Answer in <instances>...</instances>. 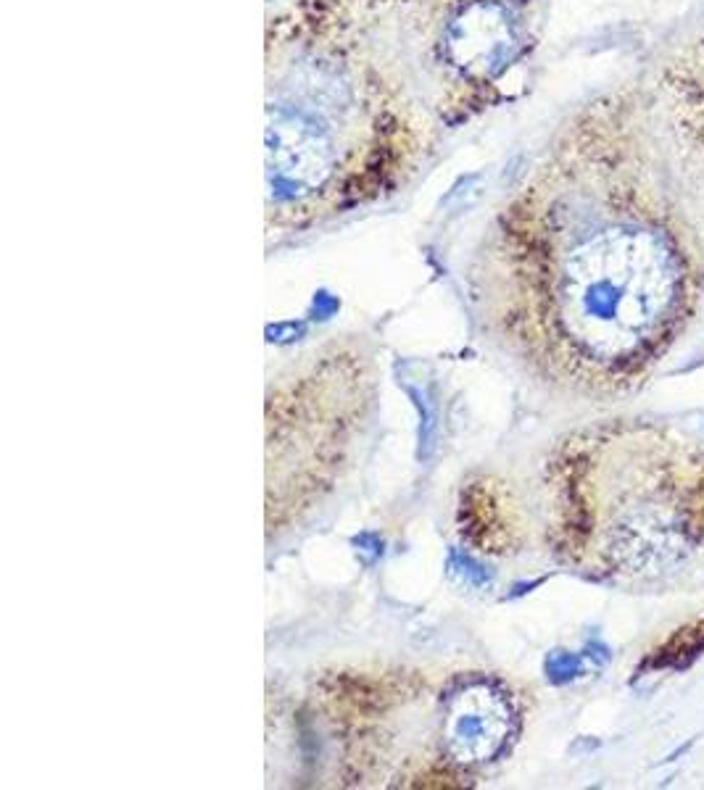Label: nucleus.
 Here are the masks:
<instances>
[{
  "label": "nucleus",
  "instance_id": "obj_1",
  "mask_svg": "<svg viewBox=\"0 0 704 790\" xmlns=\"http://www.w3.org/2000/svg\"><path fill=\"white\" fill-rule=\"evenodd\" d=\"M681 251L639 219L512 224L478 295L496 343L538 380L581 395L636 388L686 314Z\"/></svg>",
  "mask_w": 704,
  "mask_h": 790
},
{
  "label": "nucleus",
  "instance_id": "obj_2",
  "mask_svg": "<svg viewBox=\"0 0 704 790\" xmlns=\"http://www.w3.org/2000/svg\"><path fill=\"white\" fill-rule=\"evenodd\" d=\"M309 709L341 783L359 788L467 785L507 759L525 719L512 680L470 667L338 669Z\"/></svg>",
  "mask_w": 704,
  "mask_h": 790
},
{
  "label": "nucleus",
  "instance_id": "obj_3",
  "mask_svg": "<svg viewBox=\"0 0 704 790\" xmlns=\"http://www.w3.org/2000/svg\"><path fill=\"white\" fill-rule=\"evenodd\" d=\"M559 559L599 580H652L704 551V451L657 424L567 435L544 474Z\"/></svg>",
  "mask_w": 704,
  "mask_h": 790
},
{
  "label": "nucleus",
  "instance_id": "obj_4",
  "mask_svg": "<svg viewBox=\"0 0 704 790\" xmlns=\"http://www.w3.org/2000/svg\"><path fill=\"white\" fill-rule=\"evenodd\" d=\"M375 401L370 361L343 343L314 351L267 398V527L320 506L351 467Z\"/></svg>",
  "mask_w": 704,
  "mask_h": 790
},
{
  "label": "nucleus",
  "instance_id": "obj_5",
  "mask_svg": "<svg viewBox=\"0 0 704 790\" xmlns=\"http://www.w3.org/2000/svg\"><path fill=\"white\" fill-rule=\"evenodd\" d=\"M515 51V37L507 14L496 6L465 8L449 27V53L454 64L467 72L494 74L507 64Z\"/></svg>",
  "mask_w": 704,
  "mask_h": 790
}]
</instances>
